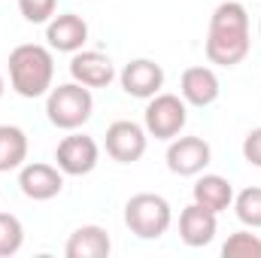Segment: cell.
<instances>
[{
	"instance_id": "cell-24",
	"label": "cell",
	"mask_w": 261,
	"mask_h": 258,
	"mask_svg": "<svg viewBox=\"0 0 261 258\" xmlns=\"http://www.w3.org/2000/svg\"><path fill=\"white\" fill-rule=\"evenodd\" d=\"M258 34H261V18H258Z\"/></svg>"
},
{
	"instance_id": "cell-10",
	"label": "cell",
	"mask_w": 261,
	"mask_h": 258,
	"mask_svg": "<svg viewBox=\"0 0 261 258\" xmlns=\"http://www.w3.org/2000/svg\"><path fill=\"white\" fill-rule=\"evenodd\" d=\"M119 85L128 97L137 100H149L164 88V67L152 58H134L122 67L119 73Z\"/></svg>"
},
{
	"instance_id": "cell-6",
	"label": "cell",
	"mask_w": 261,
	"mask_h": 258,
	"mask_svg": "<svg viewBox=\"0 0 261 258\" xmlns=\"http://www.w3.org/2000/svg\"><path fill=\"white\" fill-rule=\"evenodd\" d=\"M100 161V146L94 137L79 134V131H67V137L55 149V164L64 176H88Z\"/></svg>"
},
{
	"instance_id": "cell-11",
	"label": "cell",
	"mask_w": 261,
	"mask_h": 258,
	"mask_svg": "<svg viewBox=\"0 0 261 258\" xmlns=\"http://www.w3.org/2000/svg\"><path fill=\"white\" fill-rule=\"evenodd\" d=\"M70 76L73 82L85 85V88H107L113 79H119L113 58L97 52V49H79L70 55Z\"/></svg>"
},
{
	"instance_id": "cell-14",
	"label": "cell",
	"mask_w": 261,
	"mask_h": 258,
	"mask_svg": "<svg viewBox=\"0 0 261 258\" xmlns=\"http://www.w3.org/2000/svg\"><path fill=\"white\" fill-rule=\"evenodd\" d=\"M216 231H219V216L203 210L195 200L179 213V240L186 246H192V249L210 246L216 240Z\"/></svg>"
},
{
	"instance_id": "cell-7",
	"label": "cell",
	"mask_w": 261,
	"mask_h": 258,
	"mask_svg": "<svg viewBox=\"0 0 261 258\" xmlns=\"http://www.w3.org/2000/svg\"><path fill=\"white\" fill-rule=\"evenodd\" d=\"M167 170L176 173V176H197L210 167L213 161V146L203 140V137H195V134H179L170 140L167 146Z\"/></svg>"
},
{
	"instance_id": "cell-23",
	"label": "cell",
	"mask_w": 261,
	"mask_h": 258,
	"mask_svg": "<svg viewBox=\"0 0 261 258\" xmlns=\"http://www.w3.org/2000/svg\"><path fill=\"white\" fill-rule=\"evenodd\" d=\"M3 91H6V82H3V76H0V100H3Z\"/></svg>"
},
{
	"instance_id": "cell-13",
	"label": "cell",
	"mask_w": 261,
	"mask_h": 258,
	"mask_svg": "<svg viewBox=\"0 0 261 258\" xmlns=\"http://www.w3.org/2000/svg\"><path fill=\"white\" fill-rule=\"evenodd\" d=\"M46 43L52 52H79L85 49L88 43V21L76 12H61V15H52V21L46 24Z\"/></svg>"
},
{
	"instance_id": "cell-20",
	"label": "cell",
	"mask_w": 261,
	"mask_h": 258,
	"mask_svg": "<svg viewBox=\"0 0 261 258\" xmlns=\"http://www.w3.org/2000/svg\"><path fill=\"white\" fill-rule=\"evenodd\" d=\"M222 255L225 258H261V237L252 234L249 228L234 231V234L222 243Z\"/></svg>"
},
{
	"instance_id": "cell-1",
	"label": "cell",
	"mask_w": 261,
	"mask_h": 258,
	"mask_svg": "<svg viewBox=\"0 0 261 258\" xmlns=\"http://www.w3.org/2000/svg\"><path fill=\"white\" fill-rule=\"evenodd\" d=\"M249 12L237 0H225L213 9L206 28V61L216 67H237L246 61L252 40H249Z\"/></svg>"
},
{
	"instance_id": "cell-4",
	"label": "cell",
	"mask_w": 261,
	"mask_h": 258,
	"mask_svg": "<svg viewBox=\"0 0 261 258\" xmlns=\"http://www.w3.org/2000/svg\"><path fill=\"white\" fill-rule=\"evenodd\" d=\"M94 113V97L91 88L79 82H61L52 85L46 94V119L58 131H79Z\"/></svg>"
},
{
	"instance_id": "cell-15",
	"label": "cell",
	"mask_w": 261,
	"mask_h": 258,
	"mask_svg": "<svg viewBox=\"0 0 261 258\" xmlns=\"http://www.w3.org/2000/svg\"><path fill=\"white\" fill-rule=\"evenodd\" d=\"M192 200L219 216V213L231 210V203H234V186H231V179H225L219 173H197L195 186H192Z\"/></svg>"
},
{
	"instance_id": "cell-21",
	"label": "cell",
	"mask_w": 261,
	"mask_h": 258,
	"mask_svg": "<svg viewBox=\"0 0 261 258\" xmlns=\"http://www.w3.org/2000/svg\"><path fill=\"white\" fill-rule=\"evenodd\" d=\"M58 9V0H18V12L31 24H49Z\"/></svg>"
},
{
	"instance_id": "cell-5",
	"label": "cell",
	"mask_w": 261,
	"mask_h": 258,
	"mask_svg": "<svg viewBox=\"0 0 261 258\" xmlns=\"http://www.w3.org/2000/svg\"><path fill=\"white\" fill-rule=\"evenodd\" d=\"M189 122V104L179 97V94H167V91H158L155 97L146 100V110H143V128L149 137L155 140H173L186 131Z\"/></svg>"
},
{
	"instance_id": "cell-19",
	"label": "cell",
	"mask_w": 261,
	"mask_h": 258,
	"mask_svg": "<svg viewBox=\"0 0 261 258\" xmlns=\"http://www.w3.org/2000/svg\"><path fill=\"white\" fill-rule=\"evenodd\" d=\"M24 246V225L18 216L0 210V258L15 255Z\"/></svg>"
},
{
	"instance_id": "cell-3",
	"label": "cell",
	"mask_w": 261,
	"mask_h": 258,
	"mask_svg": "<svg viewBox=\"0 0 261 258\" xmlns=\"http://www.w3.org/2000/svg\"><path fill=\"white\" fill-rule=\"evenodd\" d=\"M173 225V207L164 194L140 192L125 203V228L140 240H158Z\"/></svg>"
},
{
	"instance_id": "cell-18",
	"label": "cell",
	"mask_w": 261,
	"mask_h": 258,
	"mask_svg": "<svg viewBox=\"0 0 261 258\" xmlns=\"http://www.w3.org/2000/svg\"><path fill=\"white\" fill-rule=\"evenodd\" d=\"M234 213H237V219L246 225V228H261V186H249V189H243V192L234 194Z\"/></svg>"
},
{
	"instance_id": "cell-12",
	"label": "cell",
	"mask_w": 261,
	"mask_h": 258,
	"mask_svg": "<svg viewBox=\"0 0 261 258\" xmlns=\"http://www.w3.org/2000/svg\"><path fill=\"white\" fill-rule=\"evenodd\" d=\"M219 94H222V82H219L213 67L195 64L189 70H182V76H179V97L189 107H197V110L213 107L219 100Z\"/></svg>"
},
{
	"instance_id": "cell-16",
	"label": "cell",
	"mask_w": 261,
	"mask_h": 258,
	"mask_svg": "<svg viewBox=\"0 0 261 258\" xmlns=\"http://www.w3.org/2000/svg\"><path fill=\"white\" fill-rule=\"evenodd\" d=\"M110 252H113V240H110L107 228H100V225H79L67 237L64 246L67 258H107Z\"/></svg>"
},
{
	"instance_id": "cell-22",
	"label": "cell",
	"mask_w": 261,
	"mask_h": 258,
	"mask_svg": "<svg viewBox=\"0 0 261 258\" xmlns=\"http://www.w3.org/2000/svg\"><path fill=\"white\" fill-rule=\"evenodd\" d=\"M243 158H246V164L261 167V128H252L243 137Z\"/></svg>"
},
{
	"instance_id": "cell-8",
	"label": "cell",
	"mask_w": 261,
	"mask_h": 258,
	"mask_svg": "<svg viewBox=\"0 0 261 258\" xmlns=\"http://www.w3.org/2000/svg\"><path fill=\"white\" fill-rule=\"evenodd\" d=\"M18 189L28 200H52L64 192V173L58 170V164L24 161L18 167Z\"/></svg>"
},
{
	"instance_id": "cell-9",
	"label": "cell",
	"mask_w": 261,
	"mask_h": 258,
	"mask_svg": "<svg viewBox=\"0 0 261 258\" xmlns=\"http://www.w3.org/2000/svg\"><path fill=\"white\" fill-rule=\"evenodd\" d=\"M103 146H107V155H110L113 161H119V164H134V161H140V158L146 155L149 134H146L143 125L122 119V122H113V125L107 128Z\"/></svg>"
},
{
	"instance_id": "cell-17",
	"label": "cell",
	"mask_w": 261,
	"mask_h": 258,
	"mask_svg": "<svg viewBox=\"0 0 261 258\" xmlns=\"http://www.w3.org/2000/svg\"><path fill=\"white\" fill-rule=\"evenodd\" d=\"M28 134L18 125H0V173L18 170L28 161Z\"/></svg>"
},
{
	"instance_id": "cell-2",
	"label": "cell",
	"mask_w": 261,
	"mask_h": 258,
	"mask_svg": "<svg viewBox=\"0 0 261 258\" xmlns=\"http://www.w3.org/2000/svg\"><path fill=\"white\" fill-rule=\"evenodd\" d=\"M9 85L18 97H46L55 85V58L49 46L21 43L9 52Z\"/></svg>"
}]
</instances>
